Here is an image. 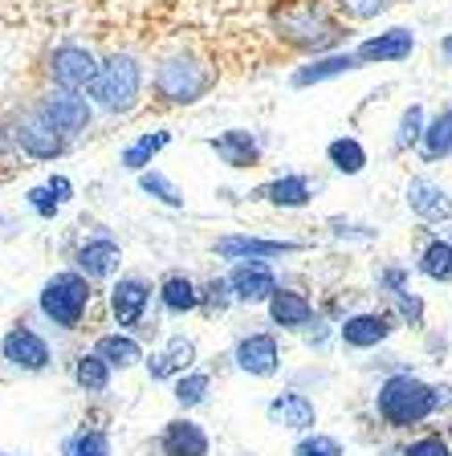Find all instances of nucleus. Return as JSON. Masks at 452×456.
Returning <instances> with one entry per match:
<instances>
[{"mask_svg":"<svg viewBox=\"0 0 452 456\" xmlns=\"http://www.w3.org/2000/svg\"><path fill=\"white\" fill-rule=\"evenodd\" d=\"M269 322L282 326V330H306V326L318 318V310H314V302L306 294H298V289H277L274 297H269Z\"/></svg>","mask_w":452,"mask_h":456,"instance_id":"obj_24","label":"nucleus"},{"mask_svg":"<svg viewBox=\"0 0 452 456\" xmlns=\"http://www.w3.org/2000/svg\"><path fill=\"white\" fill-rule=\"evenodd\" d=\"M314 191H318V183H314L306 171H285L277 180L253 188L249 200H265V204H274V208L298 212V208H306V204H314Z\"/></svg>","mask_w":452,"mask_h":456,"instance_id":"obj_17","label":"nucleus"},{"mask_svg":"<svg viewBox=\"0 0 452 456\" xmlns=\"http://www.w3.org/2000/svg\"><path fill=\"white\" fill-rule=\"evenodd\" d=\"M233 362H236V370H245L253 379H274L277 370H282V342L269 330L241 334L233 346Z\"/></svg>","mask_w":452,"mask_h":456,"instance_id":"obj_12","label":"nucleus"},{"mask_svg":"<svg viewBox=\"0 0 452 456\" xmlns=\"http://www.w3.org/2000/svg\"><path fill=\"white\" fill-rule=\"evenodd\" d=\"M12 139H17V151L25 159H37V163H53L70 151V139L37 110V102L25 106L21 114H12Z\"/></svg>","mask_w":452,"mask_h":456,"instance_id":"obj_6","label":"nucleus"},{"mask_svg":"<svg viewBox=\"0 0 452 456\" xmlns=\"http://www.w3.org/2000/svg\"><path fill=\"white\" fill-rule=\"evenodd\" d=\"M155 289H160V297H155V302H160V305H163V314H171V318L196 314L200 305H204V294H200V285L192 281L188 273H179V269L163 273Z\"/></svg>","mask_w":452,"mask_h":456,"instance_id":"obj_23","label":"nucleus"},{"mask_svg":"<svg viewBox=\"0 0 452 456\" xmlns=\"http://www.w3.org/2000/svg\"><path fill=\"white\" fill-rule=\"evenodd\" d=\"M301 240H282V237H253V232H228V237L212 240V256L220 261H277V256L301 253Z\"/></svg>","mask_w":452,"mask_h":456,"instance_id":"obj_11","label":"nucleus"},{"mask_svg":"<svg viewBox=\"0 0 452 456\" xmlns=\"http://www.w3.org/2000/svg\"><path fill=\"white\" fill-rule=\"evenodd\" d=\"M396 456H452V444L440 432H428V436H415L407 444H399Z\"/></svg>","mask_w":452,"mask_h":456,"instance_id":"obj_38","label":"nucleus"},{"mask_svg":"<svg viewBox=\"0 0 452 456\" xmlns=\"http://www.w3.org/2000/svg\"><path fill=\"white\" fill-rule=\"evenodd\" d=\"M326 163L339 175H363L367 171V147L355 134H339V139L326 142Z\"/></svg>","mask_w":452,"mask_h":456,"instance_id":"obj_27","label":"nucleus"},{"mask_svg":"<svg viewBox=\"0 0 452 456\" xmlns=\"http://www.w3.org/2000/svg\"><path fill=\"white\" fill-rule=\"evenodd\" d=\"M363 69V61L355 57V49L347 53H322V57H310L306 66H298L290 74V86L293 90H310V86H322V82H334V77H347Z\"/></svg>","mask_w":452,"mask_h":456,"instance_id":"obj_22","label":"nucleus"},{"mask_svg":"<svg viewBox=\"0 0 452 456\" xmlns=\"http://www.w3.org/2000/svg\"><path fill=\"white\" fill-rule=\"evenodd\" d=\"M151 452L155 456H208L212 452V440L208 432L188 416H176L160 428V436L151 440Z\"/></svg>","mask_w":452,"mask_h":456,"instance_id":"obj_15","label":"nucleus"},{"mask_svg":"<svg viewBox=\"0 0 452 456\" xmlns=\"http://www.w3.org/2000/svg\"><path fill=\"white\" fill-rule=\"evenodd\" d=\"M37 110L45 114L49 123L66 134V139L90 131V123H95V102H90V94H82V90H62V86H49L45 94L37 98Z\"/></svg>","mask_w":452,"mask_h":456,"instance_id":"obj_10","label":"nucleus"},{"mask_svg":"<svg viewBox=\"0 0 452 456\" xmlns=\"http://www.w3.org/2000/svg\"><path fill=\"white\" fill-rule=\"evenodd\" d=\"M143 367H147V375H151V379H155V383H163V379H179V375H176V367H171V362H168V354H151V359L147 362H143Z\"/></svg>","mask_w":452,"mask_h":456,"instance_id":"obj_42","label":"nucleus"},{"mask_svg":"<svg viewBox=\"0 0 452 456\" xmlns=\"http://www.w3.org/2000/svg\"><path fill=\"white\" fill-rule=\"evenodd\" d=\"M0 456H12V452H0Z\"/></svg>","mask_w":452,"mask_h":456,"instance_id":"obj_46","label":"nucleus"},{"mask_svg":"<svg viewBox=\"0 0 452 456\" xmlns=\"http://www.w3.org/2000/svg\"><path fill=\"white\" fill-rule=\"evenodd\" d=\"M98 66H103V61L86 45H78V41H62V45H53L45 57L49 86L82 90V94H90V86H95V77H98Z\"/></svg>","mask_w":452,"mask_h":456,"instance_id":"obj_8","label":"nucleus"},{"mask_svg":"<svg viewBox=\"0 0 452 456\" xmlns=\"http://www.w3.org/2000/svg\"><path fill=\"white\" fill-rule=\"evenodd\" d=\"M111 362L103 359V354H78L74 359V383H78V391H86V395H103V391H111Z\"/></svg>","mask_w":452,"mask_h":456,"instance_id":"obj_29","label":"nucleus"},{"mask_svg":"<svg viewBox=\"0 0 452 456\" xmlns=\"http://www.w3.org/2000/svg\"><path fill=\"white\" fill-rule=\"evenodd\" d=\"M274 28L285 45L301 49V53H310V57L330 53V49L347 37V28L326 9V0H290V4L277 9Z\"/></svg>","mask_w":452,"mask_h":456,"instance_id":"obj_2","label":"nucleus"},{"mask_svg":"<svg viewBox=\"0 0 452 456\" xmlns=\"http://www.w3.org/2000/svg\"><path fill=\"white\" fill-rule=\"evenodd\" d=\"M62 456H111V432L98 424H82L62 440Z\"/></svg>","mask_w":452,"mask_h":456,"instance_id":"obj_32","label":"nucleus"},{"mask_svg":"<svg viewBox=\"0 0 452 456\" xmlns=\"http://www.w3.org/2000/svg\"><path fill=\"white\" fill-rule=\"evenodd\" d=\"M379 285H383L387 294H399V289H407V269H383V273H379Z\"/></svg>","mask_w":452,"mask_h":456,"instance_id":"obj_44","label":"nucleus"},{"mask_svg":"<svg viewBox=\"0 0 452 456\" xmlns=\"http://www.w3.org/2000/svg\"><path fill=\"white\" fill-rule=\"evenodd\" d=\"M440 61L452 69V33H444V37H440Z\"/></svg>","mask_w":452,"mask_h":456,"instance_id":"obj_45","label":"nucleus"},{"mask_svg":"<svg viewBox=\"0 0 452 456\" xmlns=\"http://www.w3.org/2000/svg\"><path fill=\"white\" fill-rule=\"evenodd\" d=\"M151 297H160V289H151L147 277L139 273H119L106 294V305H111V318L119 322V330H143L147 326V310Z\"/></svg>","mask_w":452,"mask_h":456,"instance_id":"obj_9","label":"nucleus"},{"mask_svg":"<svg viewBox=\"0 0 452 456\" xmlns=\"http://www.w3.org/2000/svg\"><path fill=\"white\" fill-rule=\"evenodd\" d=\"M404 200L407 208H412V216L428 220V224H444V220H452V196L444 183L428 180V175H412L404 188Z\"/></svg>","mask_w":452,"mask_h":456,"instance_id":"obj_21","label":"nucleus"},{"mask_svg":"<svg viewBox=\"0 0 452 456\" xmlns=\"http://www.w3.org/2000/svg\"><path fill=\"white\" fill-rule=\"evenodd\" d=\"M135 183H139V191L147 200H155V204H163V208H184V204H188V200H184V191L176 188V180H171V175H163L160 167H147V171H139V175H135Z\"/></svg>","mask_w":452,"mask_h":456,"instance_id":"obj_31","label":"nucleus"},{"mask_svg":"<svg viewBox=\"0 0 452 456\" xmlns=\"http://www.w3.org/2000/svg\"><path fill=\"white\" fill-rule=\"evenodd\" d=\"M391 305H396V318L404 326H412V330H420V326H424V297H420V294L399 289V294H391Z\"/></svg>","mask_w":452,"mask_h":456,"instance_id":"obj_39","label":"nucleus"},{"mask_svg":"<svg viewBox=\"0 0 452 456\" xmlns=\"http://www.w3.org/2000/svg\"><path fill=\"white\" fill-rule=\"evenodd\" d=\"M396 314L391 310H363V314H347L339 322V342L347 351H375L396 334Z\"/></svg>","mask_w":452,"mask_h":456,"instance_id":"obj_13","label":"nucleus"},{"mask_svg":"<svg viewBox=\"0 0 452 456\" xmlns=\"http://www.w3.org/2000/svg\"><path fill=\"white\" fill-rule=\"evenodd\" d=\"M420 159L424 163H440V159H452V106L440 110L428 123L424 139H420Z\"/></svg>","mask_w":452,"mask_h":456,"instance_id":"obj_30","label":"nucleus"},{"mask_svg":"<svg viewBox=\"0 0 452 456\" xmlns=\"http://www.w3.org/2000/svg\"><path fill=\"white\" fill-rule=\"evenodd\" d=\"M0 359L9 362L21 375H41L53 367V346L41 330H33L29 322H12L9 330L0 334Z\"/></svg>","mask_w":452,"mask_h":456,"instance_id":"obj_7","label":"nucleus"},{"mask_svg":"<svg viewBox=\"0 0 452 456\" xmlns=\"http://www.w3.org/2000/svg\"><path fill=\"white\" fill-rule=\"evenodd\" d=\"M204 147L233 171H249L261 163V139H257L253 131H245V126H228V131L212 134Z\"/></svg>","mask_w":452,"mask_h":456,"instance_id":"obj_18","label":"nucleus"},{"mask_svg":"<svg viewBox=\"0 0 452 456\" xmlns=\"http://www.w3.org/2000/svg\"><path fill=\"white\" fill-rule=\"evenodd\" d=\"M415 269H420L428 281L448 285L452 281V240L448 237H432L424 248H420V256H415Z\"/></svg>","mask_w":452,"mask_h":456,"instance_id":"obj_28","label":"nucleus"},{"mask_svg":"<svg viewBox=\"0 0 452 456\" xmlns=\"http://www.w3.org/2000/svg\"><path fill=\"white\" fill-rule=\"evenodd\" d=\"M45 188L53 191V196L62 200V204H70V200H74V180H70V175H62V171H57V175H49Z\"/></svg>","mask_w":452,"mask_h":456,"instance_id":"obj_43","label":"nucleus"},{"mask_svg":"<svg viewBox=\"0 0 452 456\" xmlns=\"http://www.w3.org/2000/svg\"><path fill=\"white\" fill-rule=\"evenodd\" d=\"M171 147V131H143L135 142H127L123 151H119V163H123L131 175H139V171H147L151 163H155V155L168 151Z\"/></svg>","mask_w":452,"mask_h":456,"instance_id":"obj_26","label":"nucleus"},{"mask_svg":"<svg viewBox=\"0 0 452 456\" xmlns=\"http://www.w3.org/2000/svg\"><path fill=\"white\" fill-rule=\"evenodd\" d=\"M95 354H103V359L111 362V367H119V370L147 362V354H143V342L135 338V334H127V330L98 334V338H95Z\"/></svg>","mask_w":452,"mask_h":456,"instance_id":"obj_25","label":"nucleus"},{"mask_svg":"<svg viewBox=\"0 0 452 456\" xmlns=\"http://www.w3.org/2000/svg\"><path fill=\"white\" fill-rule=\"evenodd\" d=\"M424 131H428L424 106L420 102L404 106V114H399V123H396V134H391V151H412V147H420Z\"/></svg>","mask_w":452,"mask_h":456,"instance_id":"obj_34","label":"nucleus"},{"mask_svg":"<svg viewBox=\"0 0 452 456\" xmlns=\"http://www.w3.org/2000/svg\"><path fill=\"white\" fill-rule=\"evenodd\" d=\"M90 285L95 281H90L86 273H78V269H62V273H53L45 285H41L37 314L49 326H57L62 334L82 330L86 314H90V297H95Z\"/></svg>","mask_w":452,"mask_h":456,"instance_id":"obj_4","label":"nucleus"},{"mask_svg":"<svg viewBox=\"0 0 452 456\" xmlns=\"http://www.w3.org/2000/svg\"><path fill=\"white\" fill-rule=\"evenodd\" d=\"M90 102L103 114L123 118L143 102V61L135 53H111L103 57L98 77L90 86Z\"/></svg>","mask_w":452,"mask_h":456,"instance_id":"obj_5","label":"nucleus"},{"mask_svg":"<svg viewBox=\"0 0 452 456\" xmlns=\"http://www.w3.org/2000/svg\"><path fill=\"white\" fill-rule=\"evenodd\" d=\"M452 408V387L448 383H424L412 370H396L387 375L375 391V416L383 419L391 432H407V428L424 424L428 416Z\"/></svg>","mask_w":452,"mask_h":456,"instance_id":"obj_1","label":"nucleus"},{"mask_svg":"<svg viewBox=\"0 0 452 456\" xmlns=\"http://www.w3.org/2000/svg\"><path fill=\"white\" fill-rule=\"evenodd\" d=\"M74 269L86 273L90 281H114L119 269H123V248H119V240H111V237H90L78 245Z\"/></svg>","mask_w":452,"mask_h":456,"instance_id":"obj_19","label":"nucleus"},{"mask_svg":"<svg viewBox=\"0 0 452 456\" xmlns=\"http://www.w3.org/2000/svg\"><path fill=\"white\" fill-rule=\"evenodd\" d=\"M293 456H347L339 436H330V432H306V436L293 444Z\"/></svg>","mask_w":452,"mask_h":456,"instance_id":"obj_36","label":"nucleus"},{"mask_svg":"<svg viewBox=\"0 0 452 456\" xmlns=\"http://www.w3.org/2000/svg\"><path fill=\"white\" fill-rule=\"evenodd\" d=\"M415 53V33L404 25L383 28L375 37H363L355 45V57L363 66H396V61H407Z\"/></svg>","mask_w":452,"mask_h":456,"instance_id":"obj_16","label":"nucleus"},{"mask_svg":"<svg viewBox=\"0 0 452 456\" xmlns=\"http://www.w3.org/2000/svg\"><path fill=\"white\" fill-rule=\"evenodd\" d=\"M334 9L347 20H375L391 9V0H334Z\"/></svg>","mask_w":452,"mask_h":456,"instance_id":"obj_40","label":"nucleus"},{"mask_svg":"<svg viewBox=\"0 0 452 456\" xmlns=\"http://www.w3.org/2000/svg\"><path fill=\"white\" fill-rule=\"evenodd\" d=\"M200 294H204V305H200V310H208V314H225L228 305H236L228 277H212V281H204L200 285Z\"/></svg>","mask_w":452,"mask_h":456,"instance_id":"obj_37","label":"nucleus"},{"mask_svg":"<svg viewBox=\"0 0 452 456\" xmlns=\"http://www.w3.org/2000/svg\"><path fill=\"white\" fill-rule=\"evenodd\" d=\"M228 285H233L236 305H269V297L282 289L269 261H236L228 269Z\"/></svg>","mask_w":452,"mask_h":456,"instance_id":"obj_14","label":"nucleus"},{"mask_svg":"<svg viewBox=\"0 0 452 456\" xmlns=\"http://www.w3.org/2000/svg\"><path fill=\"white\" fill-rule=\"evenodd\" d=\"M25 204H29V208H33V212H37L41 220H53L57 212L66 208V204H62V200H57L53 191L45 188V183H41V188H29V191H25Z\"/></svg>","mask_w":452,"mask_h":456,"instance_id":"obj_41","label":"nucleus"},{"mask_svg":"<svg viewBox=\"0 0 452 456\" xmlns=\"http://www.w3.org/2000/svg\"><path fill=\"white\" fill-rule=\"evenodd\" d=\"M208 391H212V375L208 370H184L179 379H171V399H176L184 411H192V408H200L208 399Z\"/></svg>","mask_w":452,"mask_h":456,"instance_id":"obj_33","label":"nucleus"},{"mask_svg":"<svg viewBox=\"0 0 452 456\" xmlns=\"http://www.w3.org/2000/svg\"><path fill=\"white\" fill-rule=\"evenodd\" d=\"M212 86H217V69L200 61L196 53H184V49L160 57L151 69V94L163 106H196L200 98H208Z\"/></svg>","mask_w":452,"mask_h":456,"instance_id":"obj_3","label":"nucleus"},{"mask_svg":"<svg viewBox=\"0 0 452 456\" xmlns=\"http://www.w3.org/2000/svg\"><path fill=\"white\" fill-rule=\"evenodd\" d=\"M163 354H168V362L176 367V375H184V370L196 367V338H192V334H168Z\"/></svg>","mask_w":452,"mask_h":456,"instance_id":"obj_35","label":"nucleus"},{"mask_svg":"<svg viewBox=\"0 0 452 456\" xmlns=\"http://www.w3.org/2000/svg\"><path fill=\"white\" fill-rule=\"evenodd\" d=\"M265 416H269V424L277 428H290V432H318V408H314V399L306 395V391H277L269 403H265Z\"/></svg>","mask_w":452,"mask_h":456,"instance_id":"obj_20","label":"nucleus"}]
</instances>
